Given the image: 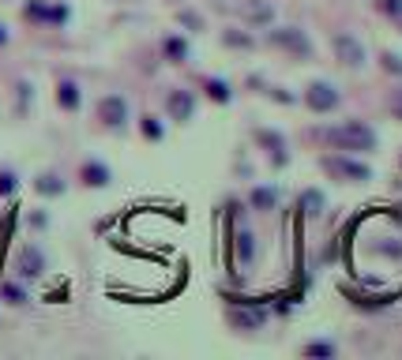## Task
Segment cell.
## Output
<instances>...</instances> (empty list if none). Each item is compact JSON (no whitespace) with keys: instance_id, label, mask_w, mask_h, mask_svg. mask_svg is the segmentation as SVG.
Wrapping results in <instances>:
<instances>
[{"instance_id":"3957f363","label":"cell","mask_w":402,"mask_h":360,"mask_svg":"<svg viewBox=\"0 0 402 360\" xmlns=\"http://www.w3.org/2000/svg\"><path fill=\"white\" fill-rule=\"evenodd\" d=\"M267 45H275V49H282V53H289V57H297V60L312 57V38L304 34L301 27H271L267 30Z\"/></svg>"},{"instance_id":"ffe728a7","label":"cell","mask_w":402,"mask_h":360,"mask_svg":"<svg viewBox=\"0 0 402 360\" xmlns=\"http://www.w3.org/2000/svg\"><path fill=\"white\" fill-rule=\"evenodd\" d=\"M207 98H211V101H219V106H226V101L233 98V91H230V83H226V79H207Z\"/></svg>"},{"instance_id":"484cf974","label":"cell","mask_w":402,"mask_h":360,"mask_svg":"<svg viewBox=\"0 0 402 360\" xmlns=\"http://www.w3.org/2000/svg\"><path fill=\"white\" fill-rule=\"evenodd\" d=\"M15 188H19V177L12 169H0V195H15Z\"/></svg>"},{"instance_id":"f1b7e54d","label":"cell","mask_w":402,"mask_h":360,"mask_svg":"<svg viewBox=\"0 0 402 360\" xmlns=\"http://www.w3.org/2000/svg\"><path fill=\"white\" fill-rule=\"evenodd\" d=\"M4 42H8V30H4V27H0V45H4Z\"/></svg>"},{"instance_id":"9a60e30c","label":"cell","mask_w":402,"mask_h":360,"mask_svg":"<svg viewBox=\"0 0 402 360\" xmlns=\"http://www.w3.org/2000/svg\"><path fill=\"white\" fill-rule=\"evenodd\" d=\"M324 206H327V199H324V191H320V188L301 191V214H304V218H320Z\"/></svg>"},{"instance_id":"d4e9b609","label":"cell","mask_w":402,"mask_h":360,"mask_svg":"<svg viewBox=\"0 0 402 360\" xmlns=\"http://www.w3.org/2000/svg\"><path fill=\"white\" fill-rule=\"evenodd\" d=\"M245 19H248V27H252V23H271V8H267V4L245 8Z\"/></svg>"},{"instance_id":"4316f807","label":"cell","mask_w":402,"mask_h":360,"mask_svg":"<svg viewBox=\"0 0 402 360\" xmlns=\"http://www.w3.org/2000/svg\"><path fill=\"white\" fill-rule=\"evenodd\" d=\"M380 64H383V71H388V75H402V57H399V53H383Z\"/></svg>"},{"instance_id":"2e32d148","label":"cell","mask_w":402,"mask_h":360,"mask_svg":"<svg viewBox=\"0 0 402 360\" xmlns=\"http://www.w3.org/2000/svg\"><path fill=\"white\" fill-rule=\"evenodd\" d=\"M64 188H68V184H64L57 173H42V177L34 180V191L38 195H45V199H57V195H64Z\"/></svg>"},{"instance_id":"e0dca14e","label":"cell","mask_w":402,"mask_h":360,"mask_svg":"<svg viewBox=\"0 0 402 360\" xmlns=\"http://www.w3.org/2000/svg\"><path fill=\"white\" fill-rule=\"evenodd\" d=\"M233 244H237V263H252L256 259V233L252 229H237Z\"/></svg>"},{"instance_id":"cb8c5ba5","label":"cell","mask_w":402,"mask_h":360,"mask_svg":"<svg viewBox=\"0 0 402 360\" xmlns=\"http://www.w3.org/2000/svg\"><path fill=\"white\" fill-rule=\"evenodd\" d=\"M177 23H181V27H188V30H203V15L188 12V8H181V12H177Z\"/></svg>"},{"instance_id":"30bf717a","label":"cell","mask_w":402,"mask_h":360,"mask_svg":"<svg viewBox=\"0 0 402 360\" xmlns=\"http://www.w3.org/2000/svg\"><path fill=\"white\" fill-rule=\"evenodd\" d=\"M226 319H230L233 331H263L267 311H263V308H230Z\"/></svg>"},{"instance_id":"f546056e","label":"cell","mask_w":402,"mask_h":360,"mask_svg":"<svg viewBox=\"0 0 402 360\" xmlns=\"http://www.w3.org/2000/svg\"><path fill=\"white\" fill-rule=\"evenodd\" d=\"M399 27H402V23H399Z\"/></svg>"},{"instance_id":"ba28073f","label":"cell","mask_w":402,"mask_h":360,"mask_svg":"<svg viewBox=\"0 0 402 360\" xmlns=\"http://www.w3.org/2000/svg\"><path fill=\"white\" fill-rule=\"evenodd\" d=\"M15 270H19L23 282H34V278L45 274V252L38 244H23L19 255H15Z\"/></svg>"},{"instance_id":"603a6c76","label":"cell","mask_w":402,"mask_h":360,"mask_svg":"<svg viewBox=\"0 0 402 360\" xmlns=\"http://www.w3.org/2000/svg\"><path fill=\"white\" fill-rule=\"evenodd\" d=\"M0 297H4L8 304H15V308H19V304H27V289H23L19 282H4V289H0Z\"/></svg>"},{"instance_id":"8fae6325","label":"cell","mask_w":402,"mask_h":360,"mask_svg":"<svg viewBox=\"0 0 402 360\" xmlns=\"http://www.w3.org/2000/svg\"><path fill=\"white\" fill-rule=\"evenodd\" d=\"M79 180H83L87 188H109L113 169H109L106 162H98V158H87V162L79 165Z\"/></svg>"},{"instance_id":"5bb4252c","label":"cell","mask_w":402,"mask_h":360,"mask_svg":"<svg viewBox=\"0 0 402 360\" xmlns=\"http://www.w3.org/2000/svg\"><path fill=\"white\" fill-rule=\"evenodd\" d=\"M222 45H230V49H245V53H252V49H256V38L248 34V30H241V27H226V30H222Z\"/></svg>"},{"instance_id":"d6986e66","label":"cell","mask_w":402,"mask_h":360,"mask_svg":"<svg viewBox=\"0 0 402 360\" xmlns=\"http://www.w3.org/2000/svg\"><path fill=\"white\" fill-rule=\"evenodd\" d=\"M139 132H143V139H150V143L166 139V124L158 117H139Z\"/></svg>"},{"instance_id":"52a82bcc","label":"cell","mask_w":402,"mask_h":360,"mask_svg":"<svg viewBox=\"0 0 402 360\" xmlns=\"http://www.w3.org/2000/svg\"><path fill=\"white\" fill-rule=\"evenodd\" d=\"M94 113H98V120L109 128V132H120V128L128 124V101L120 98V94H106V98H98Z\"/></svg>"},{"instance_id":"7a4b0ae2","label":"cell","mask_w":402,"mask_h":360,"mask_svg":"<svg viewBox=\"0 0 402 360\" xmlns=\"http://www.w3.org/2000/svg\"><path fill=\"white\" fill-rule=\"evenodd\" d=\"M320 165H324L327 177H335L342 184H368L372 180V165L357 162L350 154H327V158H320Z\"/></svg>"},{"instance_id":"6da1fadb","label":"cell","mask_w":402,"mask_h":360,"mask_svg":"<svg viewBox=\"0 0 402 360\" xmlns=\"http://www.w3.org/2000/svg\"><path fill=\"white\" fill-rule=\"evenodd\" d=\"M324 139H327V147L346 150V154H361V150L380 147V135H376L368 124H361V120H346V124H339V128H327Z\"/></svg>"},{"instance_id":"277c9868","label":"cell","mask_w":402,"mask_h":360,"mask_svg":"<svg viewBox=\"0 0 402 360\" xmlns=\"http://www.w3.org/2000/svg\"><path fill=\"white\" fill-rule=\"evenodd\" d=\"M301 101L309 106V113H335L339 101H342V94H339V86H331L327 79H312V83L304 86Z\"/></svg>"},{"instance_id":"83f0119b","label":"cell","mask_w":402,"mask_h":360,"mask_svg":"<svg viewBox=\"0 0 402 360\" xmlns=\"http://www.w3.org/2000/svg\"><path fill=\"white\" fill-rule=\"evenodd\" d=\"M388 109H391V117H395V120H402V86H395V91H391Z\"/></svg>"},{"instance_id":"8992f818","label":"cell","mask_w":402,"mask_h":360,"mask_svg":"<svg viewBox=\"0 0 402 360\" xmlns=\"http://www.w3.org/2000/svg\"><path fill=\"white\" fill-rule=\"evenodd\" d=\"M196 109H199L196 91H184V86H173V91L166 94V113H170V120H177V124H188V120L196 117Z\"/></svg>"},{"instance_id":"44dd1931","label":"cell","mask_w":402,"mask_h":360,"mask_svg":"<svg viewBox=\"0 0 402 360\" xmlns=\"http://www.w3.org/2000/svg\"><path fill=\"white\" fill-rule=\"evenodd\" d=\"M301 353H304V357H320V360H327V357L339 353V346H335V341H304Z\"/></svg>"},{"instance_id":"7402d4cb","label":"cell","mask_w":402,"mask_h":360,"mask_svg":"<svg viewBox=\"0 0 402 360\" xmlns=\"http://www.w3.org/2000/svg\"><path fill=\"white\" fill-rule=\"evenodd\" d=\"M376 12L391 23H402V0H376Z\"/></svg>"},{"instance_id":"ac0fdd59","label":"cell","mask_w":402,"mask_h":360,"mask_svg":"<svg viewBox=\"0 0 402 360\" xmlns=\"http://www.w3.org/2000/svg\"><path fill=\"white\" fill-rule=\"evenodd\" d=\"M162 53H166V60H170V64H184V60H188V42H184L181 34H170L162 42Z\"/></svg>"},{"instance_id":"4fadbf2b","label":"cell","mask_w":402,"mask_h":360,"mask_svg":"<svg viewBox=\"0 0 402 360\" xmlns=\"http://www.w3.org/2000/svg\"><path fill=\"white\" fill-rule=\"evenodd\" d=\"M275 203H278V188L260 184V188L248 191V206H252V211H275Z\"/></svg>"},{"instance_id":"7c38bea8","label":"cell","mask_w":402,"mask_h":360,"mask_svg":"<svg viewBox=\"0 0 402 360\" xmlns=\"http://www.w3.org/2000/svg\"><path fill=\"white\" fill-rule=\"evenodd\" d=\"M57 106L68 109V113H76V109L83 106V91H79V83H71V79H60V83H57Z\"/></svg>"},{"instance_id":"5b68a950","label":"cell","mask_w":402,"mask_h":360,"mask_svg":"<svg viewBox=\"0 0 402 360\" xmlns=\"http://www.w3.org/2000/svg\"><path fill=\"white\" fill-rule=\"evenodd\" d=\"M331 49H335V60H339L342 68H350V71H361L368 64V53H365V45H361V38L346 34V30L331 38Z\"/></svg>"},{"instance_id":"9c48e42d","label":"cell","mask_w":402,"mask_h":360,"mask_svg":"<svg viewBox=\"0 0 402 360\" xmlns=\"http://www.w3.org/2000/svg\"><path fill=\"white\" fill-rule=\"evenodd\" d=\"M252 139L260 143L263 150H267L275 165H286V162H289V154H286V135H282V132H271V128H256Z\"/></svg>"}]
</instances>
